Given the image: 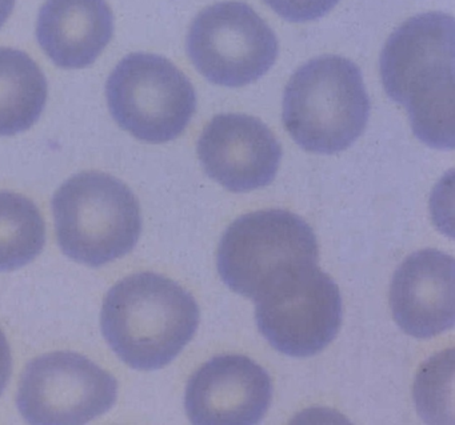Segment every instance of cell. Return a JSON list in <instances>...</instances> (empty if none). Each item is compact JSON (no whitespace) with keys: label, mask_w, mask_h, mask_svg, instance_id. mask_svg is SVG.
I'll use <instances>...</instances> for the list:
<instances>
[{"label":"cell","mask_w":455,"mask_h":425,"mask_svg":"<svg viewBox=\"0 0 455 425\" xmlns=\"http://www.w3.org/2000/svg\"><path fill=\"white\" fill-rule=\"evenodd\" d=\"M188 54L196 70L218 86H247L262 78L278 57V41L247 4L223 2L194 20Z\"/></svg>","instance_id":"cell-8"},{"label":"cell","mask_w":455,"mask_h":425,"mask_svg":"<svg viewBox=\"0 0 455 425\" xmlns=\"http://www.w3.org/2000/svg\"><path fill=\"white\" fill-rule=\"evenodd\" d=\"M258 328L271 347L308 358L334 342L342 324L337 283L318 264L292 271L255 299Z\"/></svg>","instance_id":"cell-7"},{"label":"cell","mask_w":455,"mask_h":425,"mask_svg":"<svg viewBox=\"0 0 455 425\" xmlns=\"http://www.w3.org/2000/svg\"><path fill=\"white\" fill-rule=\"evenodd\" d=\"M118 397V382L94 361L76 352H54L28 364L17 405L30 424H86Z\"/></svg>","instance_id":"cell-9"},{"label":"cell","mask_w":455,"mask_h":425,"mask_svg":"<svg viewBox=\"0 0 455 425\" xmlns=\"http://www.w3.org/2000/svg\"><path fill=\"white\" fill-rule=\"evenodd\" d=\"M52 212L63 254L89 267L126 256L142 231L132 191L102 172H82L63 183L52 199Z\"/></svg>","instance_id":"cell-4"},{"label":"cell","mask_w":455,"mask_h":425,"mask_svg":"<svg viewBox=\"0 0 455 425\" xmlns=\"http://www.w3.org/2000/svg\"><path fill=\"white\" fill-rule=\"evenodd\" d=\"M47 81L30 55L0 49V137L30 130L46 106Z\"/></svg>","instance_id":"cell-14"},{"label":"cell","mask_w":455,"mask_h":425,"mask_svg":"<svg viewBox=\"0 0 455 425\" xmlns=\"http://www.w3.org/2000/svg\"><path fill=\"white\" fill-rule=\"evenodd\" d=\"M12 371V350L9 342L0 329V395L6 390Z\"/></svg>","instance_id":"cell-17"},{"label":"cell","mask_w":455,"mask_h":425,"mask_svg":"<svg viewBox=\"0 0 455 425\" xmlns=\"http://www.w3.org/2000/svg\"><path fill=\"white\" fill-rule=\"evenodd\" d=\"M265 4L289 22L305 23L329 14L339 0H265Z\"/></svg>","instance_id":"cell-16"},{"label":"cell","mask_w":455,"mask_h":425,"mask_svg":"<svg viewBox=\"0 0 455 425\" xmlns=\"http://www.w3.org/2000/svg\"><path fill=\"white\" fill-rule=\"evenodd\" d=\"M14 6L15 0H0V28H4L10 15L12 14Z\"/></svg>","instance_id":"cell-18"},{"label":"cell","mask_w":455,"mask_h":425,"mask_svg":"<svg viewBox=\"0 0 455 425\" xmlns=\"http://www.w3.org/2000/svg\"><path fill=\"white\" fill-rule=\"evenodd\" d=\"M315 233L298 215L265 209L238 217L218 248L220 278L228 288L255 300L292 271L318 264Z\"/></svg>","instance_id":"cell-5"},{"label":"cell","mask_w":455,"mask_h":425,"mask_svg":"<svg viewBox=\"0 0 455 425\" xmlns=\"http://www.w3.org/2000/svg\"><path fill=\"white\" fill-rule=\"evenodd\" d=\"M390 307L399 328L417 339H430L452 328L454 259L431 248L410 255L391 280Z\"/></svg>","instance_id":"cell-12"},{"label":"cell","mask_w":455,"mask_h":425,"mask_svg":"<svg viewBox=\"0 0 455 425\" xmlns=\"http://www.w3.org/2000/svg\"><path fill=\"white\" fill-rule=\"evenodd\" d=\"M386 94L407 111L412 132L438 150L454 148V20L442 12L411 18L380 55Z\"/></svg>","instance_id":"cell-1"},{"label":"cell","mask_w":455,"mask_h":425,"mask_svg":"<svg viewBox=\"0 0 455 425\" xmlns=\"http://www.w3.org/2000/svg\"><path fill=\"white\" fill-rule=\"evenodd\" d=\"M204 171L231 193H249L275 179L282 148L259 119L222 114L212 119L198 140Z\"/></svg>","instance_id":"cell-11"},{"label":"cell","mask_w":455,"mask_h":425,"mask_svg":"<svg viewBox=\"0 0 455 425\" xmlns=\"http://www.w3.org/2000/svg\"><path fill=\"white\" fill-rule=\"evenodd\" d=\"M369 116L361 70L345 58L310 60L284 91V127L308 153L331 155L347 150L363 134Z\"/></svg>","instance_id":"cell-3"},{"label":"cell","mask_w":455,"mask_h":425,"mask_svg":"<svg viewBox=\"0 0 455 425\" xmlns=\"http://www.w3.org/2000/svg\"><path fill=\"white\" fill-rule=\"evenodd\" d=\"M113 34V12L106 0H46L39 12L36 39L60 68L92 65Z\"/></svg>","instance_id":"cell-13"},{"label":"cell","mask_w":455,"mask_h":425,"mask_svg":"<svg viewBox=\"0 0 455 425\" xmlns=\"http://www.w3.org/2000/svg\"><path fill=\"white\" fill-rule=\"evenodd\" d=\"M106 95L116 123L154 145L177 139L196 110V90L188 76L159 55L124 58L108 78Z\"/></svg>","instance_id":"cell-6"},{"label":"cell","mask_w":455,"mask_h":425,"mask_svg":"<svg viewBox=\"0 0 455 425\" xmlns=\"http://www.w3.org/2000/svg\"><path fill=\"white\" fill-rule=\"evenodd\" d=\"M44 243L38 207L20 193L0 191V272L25 267L44 251Z\"/></svg>","instance_id":"cell-15"},{"label":"cell","mask_w":455,"mask_h":425,"mask_svg":"<svg viewBox=\"0 0 455 425\" xmlns=\"http://www.w3.org/2000/svg\"><path fill=\"white\" fill-rule=\"evenodd\" d=\"M100 324L103 336L124 364L154 371L172 363L193 339L199 307L172 279L135 273L108 292Z\"/></svg>","instance_id":"cell-2"},{"label":"cell","mask_w":455,"mask_h":425,"mask_svg":"<svg viewBox=\"0 0 455 425\" xmlns=\"http://www.w3.org/2000/svg\"><path fill=\"white\" fill-rule=\"evenodd\" d=\"M273 400L267 371L247 356L220 355L201 366L186 388L188 419L198 425H252Z\"/></svg>","instance_id":"cell-10"}]
</instances>
